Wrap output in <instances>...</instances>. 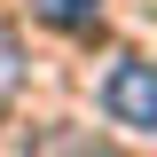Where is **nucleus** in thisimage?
<instances>
[{
  "label": "nucleus",
  "mask_w": 157,
  "mask_h": 157,
  "mask_svg": "<svg viewBox=\"0 0 157 157\" xmlns=\"http://www.w3.org/2000/svg\"><path fill=\"white\" fill-rule=\"evenodd\" d=\"M16 86V39H8V24H0V94Z\"/></svg>",
  "instance_id": "7ed1b4c3"
},
{
  "label": "nucleus",
  "mask_w": 157,
  "mask_h": 157,
  "mask_svg": "<svg viewBox=\"0 0 157 157\" xmlns=\"http://www.w3.org/2000/svg\"><path fill=\"white\" fill-rule=\"evenodd\" d=\"M102 110H110V126L157 134V63H141V55L110 63V78H102Z\"/></svg>",
  "instance_id": "f257e3e1"
},
{
  "label": "nucleus",
  "mask_w": 157,
  "mask_h": 157,
  "mask_svg": "<svg viewBox=\"0 0 157 157\" xmlns=\"http://www.w3.org/2000/svg\"><path fill=\"white\" fill-rule=\"evenodd\" d=\"M39 24H55V32H94L102 24V0H32Z\"/></svg>",
  "instance_id": "f03ea898"
}]
</instances>
